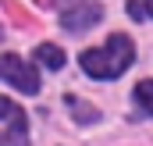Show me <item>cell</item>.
Returning <instances> with one entry per match:
<instances>
[{
	"instance_id": "1",
	"label": "cell",
	"mask_w": 153,
	"mask_h": 146,
	"mask_svg": "<svg viewBox=\"0 0 153 146\" xmlns=\"http://www.w3.org/2000/svg\"><path fill=\"white\" fill-rule=\"evenodd\" d=\"M132 57H135L132 39L121 36V32H114V36H107L103 46H96V50H82L78 64L85 68V75H93V78H117V75L132 64Z\"/></svg>"
},
{
	"instance_id": "2",
	"label": "cell",
	"mask_w": 153,
	"mask_h": 146,
	"mask_svg": "<svg viewBox=\"0 0 153 146\" xmlns=\"http://www.w3.org/2000/svg\"><path fill=\"white\" fill-rule=\"evenodd\" d=\"M0 146H29V118L7 96H0Z\"/></svg>"
},
{
	"instance_id": "3",
	"label": "cell",
	"mask_w": 153,
	"mask_h": 146,
	"mask_svg": "<svg viewBox=\"0 0 153 146\" xmlns=\"http://www.w3.org/2000/svg\"><path fill=\"white\" fill-rule=\"evenodd\" d=\"M0 78L11 82L22 93H39V75L36 68H29L18 54H0Z\"/></svg>"
},
{
	"instance_id": "4",
	"label": "cell",
	"mask_w": 153,
	"mask_h": 146,
	"mask_svg": "<svg viewBox=\"0 0 153 146\" xmlns=\"http://www.w3.org/2000/svg\"><path fill=\"white\" fill-rule=\"evenodd\" d=\"M100 18H103V7H96V4H85V0H71V7H68V11H61V25H64L68 32L93 29Z\"/></svg>"
},
{
	"instance_id": "5",
	"label": "cell",
	"mask_w": 153,
	"mask_h": 146,
	"mask_svg": "<svg viewBox=\"0 0 153 146\" xmlns=\"http://www.w3.org/2000/svg\"><path fill=\"white\" fill-rule=\"evenodd\" d=\"M36 61L57 72V68H64V50L53 46V43H43V46H36Z\"/></svg>"
},
{
	"instance_id": "6",
	"label": "cell",
	"mask_w": 153,
	"mask_h": 146,
	"mask_svg": "<svg viewBox=\"0 0 153 146\" xmlns=\"http://www.w3.org/2000/svg\"><path fill=\"white\" fill-rule=\"evenodd\" d=\"M135 100H139V107H143V110H150V114H153V78H146V82L135 86Z\"/></svg>"
},
{
	"instance_id": "7",
	"label": "cell",
	"mask_w": 153,
	"mask_h": 146,
	"mask_svg": "<svg viewBox=\"0 0 153 146\" xmlns=\"http://www.w3.org/2000/svg\"><path fill=\"white\" fill-rule=\"evenodd\" d=\"M68 107L75 110V118H78V121H96V110H93V107H82L75 96H68Z\"/></svg>"
},
{
	"instance_id": "8",
	"label": "cell",
	"mask_w": 153,
	"mask_h": 146,
	"mask_svg": "<svg viewBox=\"0 0 153 146\" xmlns=\"http://www.w3.org/2000/svg\"><path fill=\"white\" fill-rule=\"evenodd\" d=\"M128 14H132V18H143V7H139V0H128Z\"/></svg>"
},
{
	"instance_id": "9",
	"label": "cell",
	"mask_w": 153,
	"mask_h": 146,
	"mask_svg": "<svg viewBox=\"0 0 153 146\" xmlns=\"http://www.w3.org/2000/svg\"><path fill=\"white\" fill-rule=\"evenodd\" d=\"M146 7H150V14H153V0H150V4H146Z\"/></svg>"
}]
</instances>
